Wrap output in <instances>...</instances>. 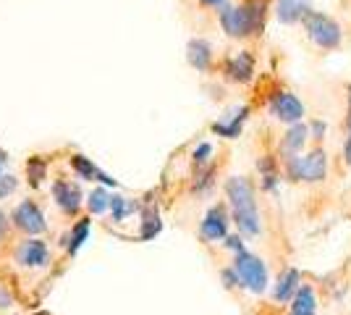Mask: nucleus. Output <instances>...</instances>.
Here are the masks:
<instances>
[{
	"mask_svg": "<svg viewBox=\"0 0 351 315\" xmlns=\"http://www.w3.org/2000/svg\"><path fill=\"white\" fill-rule=\"evenodd\" d=\"M226 195L231 200L234 221L241 229V234L257 237L260 234V213H257V200H254V189H252L249 179L231 176L226 181Z\"/></svg>",
	"mask_w": 351,
	"mask_h": 315,
	"instance_id": "nucleus-1",
	"label": "nucleus"
},
{
	"mask_svg": "<svg viewBox=\"0 0 351 315\" xmlns=\"http://www.w3.org/2000/svg\"><path fill=\"white\" fill-rule=\"evenodd\" d=\"M286 171L293 181H322L328 174V158L322 150H312L307 155H289Z\"/></svg>",
	"mask_w": 351,
	"mask_h": 315,
	"instance_id": "nucleus-2",
	"label": "nucleus"
},
{
	"mask_svg": "<svg viewBox=\"0 0 351 315\" xmlns=\"http://www.w3.org/2000/svg\"><path fill=\"white\" fill-rule=\"evenodd\" d=\"M234 268L241 279V286L249 289L252 294H263L267 289V266L257 255H252L247 250L239 253L234 260Z\"/></svg>",
	"mask_w": 351,
	"mask_h": 315,
	"instance_id": "nucleus-3",
	"label": "nucleus"
},
{
	"mask_svg": "<svg viewBox=\"0 0 351 315\" xmlns=\"http://www.w3.org/2000/svg\"><path fill=\"white\" fill-rule=\"evenodd\" d=\"M304 27H307L309 40L315 45H320L322 50H333V47L341 45V27H338L330 16L309 11L304 16Z\"/></svg>",
	"mask_w": 351,
	"mask_h": 315,
	"instance_id": "nucleus-4",
	"label": "nucleus"
},
{
	"mask_svg": "<svg viewBox=\"0 0 351 315\" xmlns=\"http://www.w3.org/2000/svg\"><path fill=\"white\" fill-rule=\"evenodd\" d=\"M270 110L278 121H286V124H302V116H304V105L302 100L291 95V92H278L273 95L270 100Z\"/></svg>",
	"mask_w": 351,
	"mask_h": 315,
	"instance_id": "nucleus-5",
	"label": "nucleus"
},
{
	"mask_svg": "<svg viewBox=\"0 0 351 315\" xmlns=\"http://www.w3.org/2000/svg\"><path fill=\"white\" fill-rule=\"evenodd\" d=\"M14 224L19 226L21 231H27L29 237H34V234H43L45 229H47L43 210L37 208L34 202H29V200H24V202L14 210Z\"/></svg>",
	"mask_w": 351,
	"mask_h": 315,
	"instance_id": "nucleus-6",
	"label": "nucleus"
},
{
	"mask_svg": "<svg viewBox=\"0 0 351 315\" xmlns=\"http://www.w3.org/2000/svg\"><path fill=\"white\" fill-rule=\"evenodd\" d=\"M199 231H202V237H205L207 242L226 240V237H228V213H226V208H223V205H213V208L207 210Z\"/></svg>",
	"mask_w": 351,
	"mask_h": 315,
	"instance_id": "nucleus-7",
	"label": "nucleus"
},
{
	"mask_svg": "<svg viewBox=\"0 0 351 315\" xmlns=\"http://www.w3.org/2000/svg\"><path fill=\"white\" fill-rule=\"evenodd\" d=\"M47 244L40 240H24L16 247V263L27 266V268H43L47 263Z\"/></svg>",
	"mask_w": 351,
	"mask_h": 315,
	"instance_id": "nucleus-8",
	"label": "nucleus"
},
{
	"mask_svg": "<svg viewBox=\"0 0 351 315\" xmlns=\"http://www.w3.org/2000/svg\"><path fill=\"white\" fill-rule=\"evenodd\" d=\"M220 24H223V30L228 32L231 37H244V34H252L249 19H247V14H244V5H241V8L226 5V8L220 11Z\"/></svg>",
	"mask_w": 351,
	"mask_h": 315,
	"instance_id": "nucleus-9",
	"label": "nucleus"
},
{
	"mask_svg": "<svg viewBox=\"0 0 351 315\" xmlns=\"http://www.w3.org/2000/svg\"><path fill=\"white\" fill-rule=\"evenodd\" d=\"M299 289H302V276H299V270L286 268L278 276V281H276L273 297H276V302H291Z\"/></svg>",
	"mask_w": 351,
	"mask_h": 315,
	"instance_id": "nucleus-10",
	"label": "nucleus"
},
{
	"mask_svg": "<svg viewBox=\"0 0 351 315\" xmlns=\"http://www.w3.org/2000/svg\"><path fill=\"white\" fill-rule=\"evenodd\" d=\"M53 197H56V202H58L66 213H76V210H79V202H82L79 187L71 184V181H56V184H53Z\"/></svg>",
	"mask_w": 351,
	"mask_h": 315,
	"instance_id": "nucleus-11",
	"label": "nucleus"
},
{
	"mask_svg": "<svg viewBox=\"0 0 351 315\" xmlns=\"http://www.w3.org/2000/svg\"><path fill=\"white\" fill-rule=\"evenodd\" d=\"M71 165H73V171H76V174H79L82 179L103 181V184H108V187H116V179H113V176H108L105 171H100V168L92 163L89 158H84V155H73V158H71Z\"/></svg>",
	"mask_w": 351,
	"mask_h": 315,
	"instance_id": "nucleus-12",
	"label": "nucleus"
},
{
	"mask_svg": "<svg viewBox=\"0 0 351 315\" xmlns=\"http://www.w3.org/2000/svg\"><path fill=\"white\" fill-rule=\"evenodd\" d=\"M276 11L283 24H296L299 19L304 21V16L309 14V0H278Z\"/></svg>",
	"mask_w": 351,
	"mask_h": 315,
	"instance_id": "nucleus-13",
	"label": "nucleus"
},
{
	"mask_svg": "<svg viewBox=\"0 0 351 315\" xmlns=\"http://www.w3.org/2000/svg\"><path fill=\"white\" fill-rule=\"evenodd\" d=\"M291 315H317V294L309 284H302L291 300Z\"/></svg>",
	"mask_w": 351,
	"mask_h": 315,
	"instance_id": "nucleus-14",
	"label": "nucleus"
},
{
	"mask_svg": "<svg viewBox=\"0 0 351 315\" xmlns=\"http://www.w3.org/2000/svg\"><path fill=\"white\" fill-rule=\"evenodd\" d=\"M186 58H189V63L197 71H205L210 66V60H213V47L205 40H191L186 45Z\"/></svg>",
	"mask_w": 351,
	"mask_h": 315,
	"instance_id": "nucleus-15",
	"label": "nucleus"
},
{
	"mask_svg": "<svg viewBox=\"0 0 351 315\" xmlns=\"http://www.w3.org/2000/svg\"><path fill=\"white\" fill-rule=\"evenodd\" d=\"M226 71H228V76H231L234 82H249L252 74H254V58H252L249 53H239L236 58L228 60Z\"/></svg>",
	"mask_w": 351,
	"mask_h": 315,
	"instance_id": "nucleus-16",
	"label": "nucleus"
},
{
	"mask_svg": "<svg viewBox=\"0 0 351 315\" xmlns=\"http://www.w3.org/2000/svg\"><path fill=\"white\" fill-rule=\"evenodd\" d=\"M247 113H249L247 108H239L231 121H218V124H213V132H215V135L228 137V139H234V137H239V132H241V124H244V119H247Z\"/></svg>",
	"mask_w": 351,
	"mask_h": 315,
	"instance_id": "nucleus-17",
	"label": "nucleus"
},
{
	"mask_svg": "<svg viewBox=\"0 0 351 315\" xmlns=\"http://www.w3.org/2000/svg\"><path fill=\"white\" fill-rule=\"evenodd\" d=\"M307 137H309V129L304 126V124H293L291 129L286 132V139H283V152H296V150H302V145L307 142Z\"/></svg>",
	"mask_w": 351,
	"mask_h": 315,
	"instance_id": "nucleus-18",
	"label": "nucleus"
},
{
	"mask_svg": "<svg viewBox=\"0 0 351 315\" xmlns=\"http://www.w3.org/2000/svg\"><path fill=\"white\" fill-rule=\"evenodd\" d=\"M265 8H267V3H265V0H247V3H244V14H247V19H249V27H252V32L263 30Z\"/></svg>",
	"mask_w": 351,
	"mask_h": 315,
	"instance_id": "nucleus-19",
	"label": "nucleus"
},
{
	"mask_svg": "<svg viewBox=\"0 0 351 315\" xmlns=\"http://www.w3.org/2000/svg\"><path fill=\"white\" fill-rule=\"evenodd\" d=\"M89 229H92V224L89 221H79V224L73 226V231H71V240H69V253H79V247L87 242L89 237Z\"/></svg>",
	"mask_w": 351,
	"mask_h": 315,
	"instance_id": "nucleus-20",
	"label": "nucleus"
},
{
	"mask_svg": "<svg viewBox=\"0 0 351 315\" xmlns=\"http://www.w3.org/2000/svg\"><path fill=\"white\" fill-rule=\"evenodd\" d=\"M87 205H89V210H92L95 215H100V213H105V210L110 208V195L105 192L103 187H97V189H92Z\"/></svg>",
	"mask_w": 351,
	"mask_h": 315,
	"instance_id": "nucleus-21",
	"label": "nucleus"
},
{
	"mask_svg": "<svg viewBox=\"0 0 351 315\" xmlns=\"http://www.w3.org/2000/svg\"><path fill=\"white\" fill-rule=\"evenodd\" d=\"M136 208L134 202H129L126 197H118V195H110V210H113V221H123L132 210Z\"/></svg>",
	"mask_w": 351,
	"mask_h": 315,
	"instance_id": "nucleus-22",
	"label": "nucleus"
},
{
	"mask_svg": "<svg viewBox=\"0 0 351 315\" xmlns=\"http://www.w3.org/2000/svg\"><path fill=\"white\" fill-rule=\"evenodd\" d=\"M160 218L158 213H147L145 215V226H142V240H152L158 231H160Z\"/></svg>",
	"mask_w": 351,
	"mask_h": 315,
	"instance_id": "nucleus-23",
	"label": "nucleus"
},
{
	"mask_svg": "<svg viewBox=\"0 0 351 315\" xmlns=\"http://www.w3.org/2000/svg\"><path fill=\"white\" fill-rule=\"evenodd\" d=\"M16 187H19V181H16V176H11V174H3L0 176V200L8 195H14Z\"/></svg>",
	"mask_w": 351,
	"mask_h": 315,
	"instance_id": "nucleus-24",
	"label": "nucleus"
},
{
	"mask_svg": "<svg viewBox=\"0 0 351 315\" xmlns=\"http://www.w3.org/2000/svg\"><path fill=\"white\" fill-rule=\"evenodd\" d=\"M27 171H29L32 176V184H40V179L45 176V163L40 158H32L29 163H27Z\"/></svg>",
	"mask_w": 351,
	"mask_h": 315,
	"instance_id": "nucleus-25",
	"label": "nucleus"
},
{
	"mask_svg": "<svg viewBox=\"0 0 351 315\" xmlns=\"http://www.w3.org/2000/svg\"><path fill=\"white\" fill-rule=\"evenodd\" d=\"M223 281H226V286H228V289H236V286H241V279H239L236 268H226V270H223Z\"/></svg>",
	"mask_w": 351,
	"mask_h": 315,
	"instance_id": "nucleus-26",
	"label": "nucleus"
},
{
	"mask_svg": "<svg viewBox=\"0 0 351 315\" xmlns=\"http://www.w3.org/2000/svg\"><path fill=\"white\" fill-rule=\"evenodd\" d=\"M226 247H228V250H234L236 255H239V253H244V242L239 240V237H226Z\"/></svg>",
	"mask_w": 351,
	"mask_h": 315,
	"instance_id": "nucleus-27",
	"label": "nucleus"
},
{
	"mask_svg": "<svg viewBox=\"0 0 351 315\" xmlns=\"http://www.w3.org/2000/svg\"><path fill=\"white\" fill-rule=\"evenodd\" d=\"M210 152H213V148H210V145H199V148L194 150V161H197V163H205Z\"/></svg>",
	"mask_w": 351,
	"mask_h": 315,
	"instance_id": "nucleus-28",
	"label": "nucleus"
},
{
	"mask_svg": "<svg viewBox=\"0 0 351 315\" xmlns=\"http://www.w3.org/2000/svg\"><path fill=\"white\" fill-rule=\"evenodd\" d=\"M309 132H312V137H315V139H322V137H325V124H322V121H312Z\"/></svg>",
	"mask_w": 351,
	"mask_h": 315,
	"instance_id": "nucleus-29",
	"label": "nucleus"
},
{
	"mask_svg": "<svg viewBox=\"0 0 351 315\" xmlns=\"http://www.w3.org/2000/svg\"><path fill=\"white\" fill-rule=\"evenodd\" d=\"M5 229H8V218H5V213L0 210V240H3V234H5Z\"/></svg>",
	"mask_w": 351,
	"mask_h": 315,
	"instance_id": "nucleus-30",
	"label": "nucleus"
},
{
	"mask_svg": "<svg viewBox=\"0 0 351 315\" xmlns=\"http://www.w3.org/2000/svg\"><path fill=\"white\" fill-rule=\"evenodd\" d=\"M343 158H346V163H349V168H351V137L346 139V145H343Z\"/></svg>",
	"mask_w": 351,
	"mask_h": 315,
	"instance_id": "nucleus-31",
	"label": "nucleus"
},
{
	"mask_svg": "<svg viewBox=\"0 0 351 315\" xmlns=\"http://www.w3.org/2000/svg\"><path fill=\"white\" fill-rule=\"evenodd\" d=\"M11 305V294H5L3 289H0V307H8Z\"/></svg>",
	"mask_w": 351,
	"mask_h": 315,
	"instance_id": "nucleus-32",
	"label": "nucleus"
},
{
	"mask_svg": "<svg viewBox=\"0 0 351 315\" xmlns=\"http://www.w3.org/2000/svg\"><path fill=\"white\" fill-rule=\"evenodd\" d=\"M202 3H205V5H220L223 0H202Z\"/></svg>",
	"mask_w": 351,
	"mask_h": 315,
	"instance_id": "nucleus-33",
	"label": "nucleus"
},
{
	"mask_svg": "<svg viewBox=\"0 0 351 315\" xmlns=\"http://www.w3.org/2000/svg\"><path fill=\"white\" fill-rule=\"evenodd\" d=\"M3 161H5V158H3V152H0V168H3ZM0 176H3V174H0Z\"/></svg>",
	"mask_w": 351,
	"mask_h": 315,
	"instance_id": "nucleus-34",
	"label": "nucleus"
},
{
	"mask_svg": "<svg viewBox=\"0 0 351 315\" xmlns=\"http://www.w3.org/2000/svg\"><path fill=\"white\" fill-rule=\"evenodd\" d=\"M349 105H351V84H349Z\"/></svg>",
	"mask_w": 351,
	"mask_h": 315,
	"instance_id": "nucleus-35",
	"label": "nucleus"
},
{
	"mask_svg": "<svg viewBox=\"0 0 351 315\" xmlns=\"http://www.w3.org/2000/svg\"><path fill=\"white\" fill-rule=\"evenodd\" d=\"M34 315H50V313H45V310H43V313H34Z\"/></svg>",
	"mask_w": 351,
	"mask_h": 315,
	"instance_id": "nucleus-36",
	"label": "nucleus"
},
{
	"mask_svg": "<svg viewBox=\"0 0 351 315\" xmlns=\"http://www.w3.org/2000/svg\"><path fill=\"white\" fill-rule=\"evenodd\" d=\"M349 126H351V116H349Z\"/></svg>",
	"mask_w": 351,
	"mask_h": 315,
	"instance_id": "nucleus-37",
	"label": "nucleus"
}]
</instances>
